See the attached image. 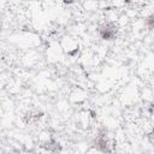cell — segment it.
<instances>
[{
  "mask_svg": "<svg viewBox=\"0 0 154 154\" xmlns=\"http://www.w3.org/2000/svg\"><path fill=\"white\" fill-rule=\"evenodd\" d=\"M93 148H95L96 150L101 152L102 154H111L112 144H111L108 135H107V129L101 128L99 130L95 140L93 141Z\"/></svg>",
  "mask_w": 154,
  "mask_h": 154,
  "instance_id": "obj_1",
  "label": "cell"
},
{
  "mask_svg": "<svg viewBox=\"0 0 154 154\" xmlns=\"http://www.w3.org/2000/svg\"><path fill=\"white\" fill-rule=\"evenodd\" d=\"M117 34H118V25L113 22L105 23L99 28V35L105 41L114 40L117 37Z\"/></svg>",
  "mask_w": 154,
  "mask_h": 154,
  "instance_id": "obj_2",
  "label": "cell"
},
{
  "mask_svg": "<svg viewBox=\"0 0 154 154\" xmlns=\"http://www.w3.org/2000/svg\"><path fill=\"white\" fill-rule=\"evenodd\" d=\"M41 147H42L45 150L49 152L51 154H60L61 150H63L61 144H60L58 141H55L54 138H51V140L46 141Z\"/></svg>",
  "mask_w": 154,
  "mask_h": 154,
  "instance_id": "obj_3",
  "label": "cell"
},
{
  "mask_svg": "<svg viewBox=\"0 0 154 154\" xmlns=\"http://www.w3.org/2000/svg\"><path fill=\"white\" fill-rule=\"evenodd\" d=\"M146 23H147V25H148V28H149V29H152V28H153V14H150V16L147 18Z\"/></svg>",
  "mask_w": 154,
  "mask_h": 154,
  "instance_id": "obj_4",
  "label": "cell"
}]
</instances>
